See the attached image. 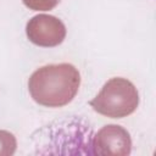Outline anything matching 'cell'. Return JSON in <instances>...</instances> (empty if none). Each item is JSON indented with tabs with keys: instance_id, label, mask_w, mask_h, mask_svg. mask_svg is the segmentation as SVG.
<instances>
[{
	"instance_id": "2",
	"label": "cell",
	"mask_w": 156,
	"mask_h": 156,
	"mask_svg": "<svg viewBox=\"0 0 156 156\" xmlns=\"http://www.w3.org/2000/svg\"><path fill=\"white\" fill-rule=\"evenodd\" d=\"M90 105L102 115L119 118L135 110L138 93L130 82L122 78H113L104 85L101 93L90 101Z\"/></svg>"
},
{
	"instance_id": "4",
	"label": "cell",
	"mask_w": 156,
	"mask_h": 156,
	"mask_svg": "<svg viewBox=\"0 0 156 156\" xmlns=\"http://www.w3.org/2000/svg\"><path fill=\"white\" fill-rule=\"evenodd\" d=\"M24 4L33 10H50L52 9L60 0H23Z\"/></svg>"
},
{
	"instance_id": "1",
	"label": "cell",
	"mask_w": 156,
	"mask_h": 156,
	"mask_svg": "<svg viewBox=\"0 0 156 156\" xmlns=\"http://www.w3.org/2000/svg\"><path fill=\"white\" fill-rule=\"evenodd\" d=\"M78 71L68 63L49 65L35 71L28 87L33 99L44 106L57 107L68 104L79 88Z\"/></svg>"
},
{
	"instance_id": "3",
	"label": "cell",
	"mask_w": 156,
	"mask_h": 156,
	"mask_svg": "<svg viewBox=\"0 0 156 156\" xmlns=\"http://www.w3.org/2000/svg\"><path fill=\"white\" fill-rule=\"evenodd\" d=\"M63 24L52 16H35L27 24L28 38L37 45L54 46L60 44L65 38Z\"/></svg>"
}]
</instances>
